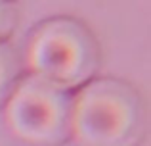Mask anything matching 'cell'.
Segmentation results:
<instances>
[{
	"label": "cell",
	"instance_id": "6da1fadb",
	"mask_svg": "<svg viewBox=\"0 0 151 146\" xmlns=\"http://www.w3.org/2000/svg\"><path fill=\"white\" fill-rule=\"evenodd\" d=\"M147 133L142 92L121 77H94L73 94L71 137L78 146H138Z\"/></svg>",
	"mask_w": 151,
	"mask_h": 146
},
{
	"label": "cell",
	"instance_id": "7a4b0ae2",
	"mask_svg": "<svg viewBox=\"0 0 151 146\" xmlns=\"http://www.w3.org/2000/svg\"><path fill=\"white\" fill-rule=\"evenodd\" d=\"M25 64L31 75L71 92L96 77L101 48L86 23L73 15H55L33 29Z\"/></svg>",
	"mask_w": 151,
	"mask_h": 146
},
{
	"label": "cell",
	"instance_id": "3957f363",
	"mask_svg": "<svg viewBox=\"0 0 151 146\" xmlns=\"http://www.w3.org/2000/svg\"><path fill=\"white\" fill-rule=\"evenodd\" d=\"M73 92L37 75L17 81L4 104V121L15 139L33 146H58L71 139Z\"/></svg>",
	"mask_w": 151,
	"mask_h": 146
},
{
	"label": "cell",
	"instance_id": "277c9868",
	"mask_svg": "<svg viewBox=\"0 0 151 146\" xmlns=\"http://www.w3.org/2000/svg\"><path fill=\"white\" fill-rule=\"evenodd\" d=\"M19 79H21V58L17 50L8 41H0V106L6 104Z\"/></svg>",
	"mask_w": 151,
	"mask_h": 146
},
{
	"label": "cell",
	"instance_id": "5b68a950",
	"mask_svg": "<svg viewBox=\"0 0 151 146\" xmlns=\"http://www.w3.org/2000/svg\"><path fill=\"white\" fill-rule=\"evenodd\" d=\"M17 27V10L12 0H0V41H8Z\"/></svg>",
	"mask_w": 151,
	"mask_h": 146
}]
</instances>
